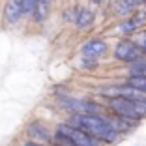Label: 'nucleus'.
Masks as SVG:
<instances>
[{
    "instance_id": "obj_1",
    "label": "nucleus",
    "mask_w": 146,
    "mask_h": 146,
    "mask_svg": "<svg viewBox=\"0 0 146 146\" xmlns=\"http://www.w3.org/2000/svg\"><path fill=\"white\" fill-rule=\"evenodd\" d=\"M68 124L98 139L101 144H116L122 137L112 129L107 114H73L69 116Z\"/></svg>"
},
{
    "instance_id": "obj_2",
    "label": "nucleus",
    "mask_w": 146,
    "mask_h": 146,
    "mask_svg": "<svg viewBox=\"0 0 146 146\" xmlns=\"http://www.w3.org/2000/svg\"><path fill=\"white\" fill-rule=\"evenodd\" d=\"M105 109L109 114L129 118V120L142 122L146 118V101H131L124 98H114L105 101Z\"/></svg>"
},
{
    "instance_id": "obj_3",
    "label": "nucleus",
    "mask_w": 146,
    "mask_h": 146,
    "mask_svg": "<svg viewBox=\"0 0 146 146\" xmlns=\"http://www.w3.org/2000/svg\"><path fill=\"white\" fill-rule=\"evenodd\" d=\"M58 105L64 111L73 114H103L105 105H99L92 99H81V98H71V96H58Z\"/></svg>"
},
{
    "instance_id": "obj_4",
    "label": "nucleus",
    "mask_w": 146,
    "mask_h": 146,
    "mask_svg": "<svg viewBox=\"0 0 146 146\" xmlns=\"http://www.w3.org/2000/svg\"><path fill=\"white\" fill-rule=\"evenodd\" d=\"M112 56H114L116 62H122V64L129 66V64H135L137 60H141L144 54H142L141 47H139V43L135 39L122 38L112 49Z\"/></svg>"
},
{
    "instance_id": "obj_5",
    "label": "nucleus",
    "mask_w": 146,
    "mask_h": 146,
    "mask_svg": "<svg viewBox=\"0 0 146 146\" xmlns=\"http://www.w3.org/2000/svg\"><path fill=\"white\" fill-rule=\"evenodd\" d=\"M54 131H58V133H62L64 137H68L75 146H103L101 142L98 141V139L90 137L88 133H84V131H81V129L69 125L68 122H62V124H58Z\"/></svg>"
},
{
    "instance_id": "obj_6",
    "label": "nucleus",
    "mask_w": 146,
    "mask_h": 146,
    "mask_svg": "<svg viewBox=\"0 0 146 146\" xmlns=\"http://www.w3.org/2000/svg\"><path fill=\"white\" fill-rule=\"evenodd\" d=\"M144 26H146V8H139L131 17L122 19L120 25L116 26V30L122 36H131L135 32L144 30Z\"/></svg>"
},
{
    "instance_id": "obj_7",
    "label": "nucleus",
    "mask_w": 146,
    "mask_h": 146,
    "mask_svg": "<svg viewBox=\"0 0 146 146\" xmlns=\"http://www.w3.org/2000/svg\"><path fill=\"white\" fill-rule=\"evenodd\" d=\"M107 54H109V45L101 38H92L86 43H82V47H81V56H84V58L99 60V58H103Z\"/></svg>"
},
{
    "instance_id": "obj_8",
    "label": "nucleus",
    "mask_w": 146,
    "mask_h": 146,
    "mask_svg": "<svg viewBox=\"0 0 146 146\" xmlns=\"http://www.w3.org/2000/svg\"><path fill=\"white\" fill-rule=\"evenodd\" d=\"M26 135L30 137V141H36V142H43V144H49L52 146V139H54V133L47 125L39 120H34L26 125Z\"/></svg>"
},
{
    "instance_id": "obj_9",
    "label": "nucleus",
    "mask_w": 146,
    "mask_h": 146,
    "mask_svg": "<svg viewBox=\"0 0 146 146\" xmlns=\"http://www.w3.org/2000/svg\"><path fill=\"white\" fill-rule=\"evenodd\" d=\"M2 17L8 25H19L25 17V11H23V2L21 0H6L4 4V11H2Z\"/></svg>"
},
{
    "instance_id": "obj_10",
    "label": "nucleus",
    "mask_w": 146,
    "mask_h": 146,
    "mask_svg": "<svg viewBox=\"0 0 146 146\" xmlns=\"http://www.w3.org/2000/svg\"><path fill=\"white\" fill-rule=\"evenodd\" d=\"M94 23H96V13L90 8H86V6H75V21H73V25L77 26V28L86 30Z\"/></svg>"
},
{
    "instance_id": "obj_11",
    "label": "nucleus",
    "mask_w": 146,
    "mask_h": 146,
    "mask_svg": "<svg viewBox=\"0 0 146 146\" xmlns=\"http://www.w3.org/2000/svg\"><path fill=\"white\" fill-rule=\"evenodd\" d=\"M107 116H109V120H111L112 129H114L118 135H127V133H131V131H133V129H137L139 124H141V122H137V120H129V118L114 116V114H109V112H107Z\"/></svg>"
},
{
    "instance_id": "obj_12",
    "label": "nucleus",
    "mask_w": 146,
    "mask_h": 146,
    "mask_svg": "<svg viewBox=\"0 0 146 146\" xmlns=\"http://www.w3.org/2000/svg\"><path fill=\"white\" fill-rule=\"evenodd\" d=\"M112 9H114L116 17L127 19L139 9V6L135 4V0H114V2H112Z\"/></svg>"
},
{
    "instance_id": "obj_13",
    "label": "nucleus",
    "mask_w": 146,
    "mask_h": 146,
    "mask_svg": "<svg viewBox=\"0 0 146 146\" xmlns=\"http://www.w3.org/2000/svg\"><path fill=\"white\" fill-rule=\"evenodd\" d=\"M127 75H139V77H146V56H142L141 60L135 64L127 66Z\"/></svg>"
},
{
    "instance_id": "obj_14",
    "label": "nucleus",
    "mask_w": 146,
    "mask_h": 146,
    "mask_svg": "<svg viewBox=\"0 0 146 146\" xmlns=\"http://www.w3.org/2000/svg\"><path fill=\"white\" fill-rule=\"evenodd\" d=\"M124 82H125V84H129V86H133V88H137V90H141V92H146V77L127 75Z\"/></svg>"
},
{
    "instance_id": "obj_15",
    "label": "nucleus",
    "mask_w": 146,
    "mask_h": 146,
    "mask_svg": "<svg viewBox=\"0 0 146 146\" xmlns=\"http://www.w3.org/2000/svg\"><path fill=\"white\" fill-rule=\"evenodd\" d=\"M23 2V11H25V17L26 15H32L36 9V6H38V0H21Z\"/></svg>"
},
{
    "instance_id": "obj_16",
    "label": "nucleus",
    "mask_w": 146,
    "mask_h": 146,
    "mask_svg": "<svg viewBox=\"0 0 146 146\" xmlns=\"http://www.w3.org/2000/svg\"><path fill=\"white\" fill-rule=\"evenodd\" d=\"M79 66H81L82 69H98L99 64H98V60H92V58H84V56H82Z\"/></svg>"
},
{
    "instance_id": "obj_17",
    "label": "nucleus",
    "mask_w": 146,
    "mask_h": 146,
    "mask_svg": "<svg viewBox=\"0 0 146 146\" xmlns=\"http://www.w3.org/2000/svg\"><path fill=\"white\" fill-rule=\"evenodd\" d=\"M137 43H139V47H141L142 54L146 56V28L139 32V39H137Z\"/></svg>"
},
{
    "instance_id": "obj_18",
    "label": "nucleus",
    "mask_w": 146,
    "mask_h": 146,
    "mask_svg": "<svg viewBox=\"0 0 146 146\" xmlns=\"http://www.w3.org/2000/svg\"><path fill=\"white\" fill-rule=\"evenodd\" d=\"M112 0H90V4H96V6H105V4H111Z\"/></svg>"
},
{
    "instance_id": "obj_19",
    "label": "nucleus",
    "mask_w": 146,
    "mask_h": 146,
    "mask_svg": "<svg viewBox=\"0 0 146 146\" xmlns=\"http://www.w3.org/2000/svg\"><path fill=\"white\" fill-rule=\"evenodd\" d=\"M23 146H47V144H43V142H36V141H26Z\"/></svg>"
},
{
    "instance_id": "obj_20",
    "label": "nucleus",
    "mask_w": 146,
    "mask_h": 146,
    "mask_svg": "<svg viewBox=\"0 0 146 146\" xmlns=\"http://www.w3.org/2000/svg\"><path fill=\"white\" fill-rule=\"evenodd\" d=\"M135 4H137L139 8H144V6H146V0H135Z\"/></svg>"
},
{
    "instance_id": "obj_21",
    "label": "nucleus",
    "mask_w": 146,
    "mask_h": 146,
    "mask_svg": "<svg viewBox=\"0 0 146 146\" xmlns=\"http://www.w3.org/2000/svg\"><path fill=\"white\" fill-rule=\"evenodd\" d=\"M112 2H114V0H112Z\"/></svg>"
},
{
    "instance_id": "obj_22",
    "label": "nucleus",
    "mask_w": 146,
    "mask_h": 146,
    "mask_svg": "<svg viewBox=\"0 0 146 146\" xmlns=\"http://www.w3.org/2000/svg\"><path fill=\"white\" fill-rule=\"evenodd\" d=\"M144 8H146V6H144Z\"/></svg>"
}]
</instances>
